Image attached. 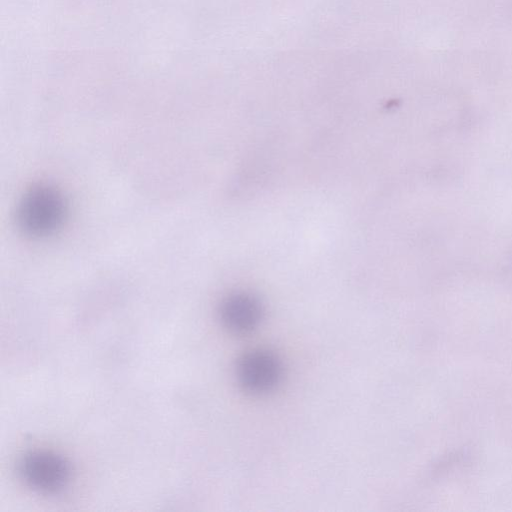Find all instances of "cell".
<instances>
[{
	"label": "cell",
	"instance_id": "1",
	"mask_svg": "<svg viewBox=\"0 0 512 512\" xmlns=\"http://www.w3.org/2000/svg\"><path fill=\"white\" fill-rule=\"evenodd\" d=\"M66 217L67 203L64 196L59 190L46 184H38L28 189L16 210L20 231L36 239L54 235L61 229Z\"/></svg>",
	"mask_w": 512,
	"mask_h": 512
},
{
	"label": "cell",
	"instance_id": "2",
	"mask_svg": "<svg viewBox=\"0 0 512 512\" xmlns=\"http://www.w3.org/2000/svg\"><path fill=\"white\" fill-rule=\"evenodd\" d=\"M18 472L24 483L42 494H57L71 478L69 463L62 456L47 450H33L19 461Z\"/></svg>",
	"mask_w": 512,
	"mask_h": 512
},
{
	"label": "cell",
	"instance_id": "3",
	"mask_svg": "<svg viewBox=\"0 0 512 512\" xmlns=\"http://www.w3.org/2000/svg\"><path fill=\"white\" fill-rule=\"evenodd\" d=\"M281 374L279 359L264 349H254L245 353L239 359L236 368L240 386L252 395H264L274 390Z\"/></svg>",
	"mask_w": 512,
	"mask_h": 512
},
{
	"label": "cell",
	"instance_id": "4",
	"mask_svg": "<svg viewBox=\"0 0 512 512\" xmlns=\"http://www.w3.org/2000/svg\"><path fill=\"white\" fill-rule=\"evenodd\" d=\"M220 319L229 332L248 334L258 327L262 319L261 304L250 294H231L221 303Z\"/></svg>",
	"mask_w": 512,
	"mask_h": 512
}]
</instances>
